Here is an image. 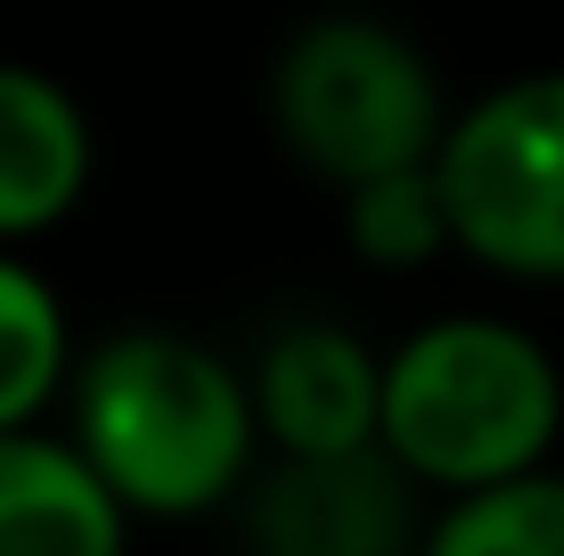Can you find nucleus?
Masks as SVG:
<instances>
[{
    "label": "nucleus",
    "instance_id": "nucleus-4",
    "mask_svg": "<svg viewBox=\"0 0 564 556\" xmlns=\"http://www.w3.org/2000/svg\"><path fill=\"white\" fill-rule=\"evenodd\" d=\"M434 181L475 271L564 286V66L508 74L475 107H458Z\"/></svg>",
    "mask_w": 564,
    "mask_h": 556
},
{
    "label": "nucleus",
    "instance_id": "nucleus-2",
    "mask_svg": "<svg viewBox=\"0 0 564 556\" xmlns=\"http://www.w3.org/2000/svg\"><path fill=\"white\" fill-rule=\"evenodd\" d=\"M564 369L516 319L442 312L384 352V458L442 500H482L549 475Z\"/></svg>",
    "mask_w": 564,
    "mask_h": 556
},
{
    "label": "nucleus",
    "instance_id": "nucleus-3",
    "mask_svg": "<svg viewBox=\"0 0 564 556\" xmlns=\"http://www.w3.org/2000/svg\"><path fill=\"white\" fill-rule=\"evenodd\" d=\"M451 123L458 115L442 107L434 57L377 17H311L270 66V131L336 197L425 172Z\"/></svg>",
    "mask_w": 564,
    "mask_h": 556
},
{
    "label": "nucleus",
    "instance_id": "nucleus-9",
    "mask_svg": "<svg viewBox=\"0 0 564 556\" xmlns=\"http://www.w3.org/2000/svg\"><path fill=\"white\" fill-rule=\"evenodd\" d=\"M74 369L57 286L25 254H0V434H42V410L74 393Z\"/></svg>",
    "mask_w": 564,
    "mask_h": 556
},
{
    "label": "nucleus",
    "instance_id": "nucleus-6",
    "mask_svg": "<svg viewBox=\"0 0 564 556\" xmlns=\"http://www.w3.org/2000/svg\"><path fill=\"white\" fill-rule=\"evenodd\" d=\"M254 556H417L410 548V475L393 458H336V467H279L246 508Z\"/></svg>",
    "mask_w": 564,
    "mask_h": 556
},
{
    "label": "nucleus",
    "instance_id": "nucleus-5",
    "mask_svg": "<svg viewBox=\"0 0 564 556\" xmlns=\"http://www.w3.org/2000/svg\"><path fill=\"white\" fill-rule=\"evenodd\" d=\"M254 417L262 443L295 467L384 450V352H368L336 319H286L254 360Z\"/></svg>",
    "mask_w": 564,
    "mask_h": 556
},
{
    "label": "nucleus",
    "instance_id": "nucleus-11",
    "mask_svg": "<svg viewBox=\"0 0 564 556\" xmlns=\"http://www.w3.org/2000/svg\"><path fill=\"white\" fill-rule=\"evenodd\" d=\"M417 556H564V475H532V483L442 508Z\"/></svg>",
    "mask_w": 564,
    "mask_h": 556
},
{
    "label": "nucleus",
    "instance_id": "nucleus-10",
    "mask_svg": "<svg viewBox=\"0 0 564 556\" xmlns=\"http://www.w3.org/2000/svg\"><path fill=\"white\" fill-rule=\"evenodd\" d=\"M344 246H352L368 271H425L434 254H458L434 164L352 188V197H344Z\"/></svg>",
    "mask_w": 564,
    "mask_h": 556
},
{
    "label": "nucleus",
    "instance_id": "nucleus-8",
    "mask_svg": "<svg viewBox=\"0 0 564 556\" xmlns=\"http://www.w3.org/2000/svg\"><path fill=\"white\" fill-rule=\"evenodd\" d=\"M0 556H131V515L57 434H0Z\"/></svg>",
    "mask_w": 564,
    "mask_h": 556
},
{
    "label": "nucleus",
    "instance_id": "nucleus-1",
    "mask_svg": "<svg viewBox=\"0 0 564 556\" xmlns=\"http://www.w3.org/2000/svg\"><path fill=\"white\" fill-rule=\"evenodd\" d=\"M74 450L123 515H213L254 475V385L188 328H115L74 369Z\"/></svg>",
    "mask_w": 564,
    "mask_h": 556
},
{
    "label": "nucleus",
    "instance_id": "nucleus-7",
    "mask_svg": "<svg viewBox=\"0 0 564 556\" xmlns=\"http://www.w3.org/2000/svg\"><path fill=\"white\" fill-rule=\"evenodd\" d=\"M90 164H99V131L83 99L50 66L0 57V254L66 221L90 188Z\"/></svg>",
    "mask_w": 564,
    "mask_h": 556
}]
</instances>
